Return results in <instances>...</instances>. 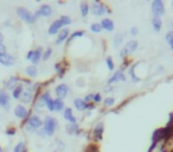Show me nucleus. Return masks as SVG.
<instances>
[{
    "instance_id": "obj_1",
    "label": "nucleus",
    "mask_w": 173,
    "mask_h": 152,
    "mask_svg": "<svg viewBox=\"0 0 173 152\" xmlns=\"http://www.w3.org/2000/svg\"><path fill=\"white\" fill-rule=\"evenodd\" d=\"M60 128V122L52 115H45L43 119V130L46 133V137H54Z\"/></svg>"
},
{
    "instance_id": "obj_2",
    "label": "nucleus",
    "mask_w": 173,
    "mask_h": 152,
    "mask_svg": "<svg viewBox=\"0 0 173 152\" xmlns=\"http://www.w3.org/2000/svg\"><path fill=\"white\" fill-rule=\"evenodd\" d=\"M90 13L94 17H103L112 13V8L107 4L98 0H92L90 3Z\"/></svg>"
},
{
    "instance_id": "obj_3",
    "label": "nucleus",
    "mask_w": 173,
    "mask_h": 152,
    "mask_svg": "<svg viewBox=\"0 0 173 152\" xmlns=\"http://www.w3.org/2000/svg\"><path fill=\"white\" fill-rule=\"evenodd\" d=\"M43 127V119L37 115V114H33L30 115V118L27 119L25 128L27 132H31V133H36L38 130H40Z\"/></svg>"
},
{
    "instance_id": "obj_4",
    "label": "nucleus",
    "mask_w": 173,
    "mask_h": 152,
    "mask_svg": "<svg viewBox=\"0 0 173 152\" xmlns=\"http://www.w3.org/2000/svg\"><path fill=\"white\" fill-rule=\"evenodd\" d=\"M127 81V74L123 69L119 68L118 70H115L107 80V86H115L119 82H126Z\"/></svg>"
},
{
    "instance_id": "obj_5",
    "label": "nucleus",
    "mask_w": 173,
    "mask_h": 152,
    "mask_svg": "<svg viewBox=\"0 0 173 152\" xmlns=\"http://www.w3.org/2000/svg\"><path fill=\"white\" fill-rule=\"evenodd\" d=\"M151 12L153 17H159L166 14V5L162 0H153L151 3Z\"/></svg>"
},
{
    "instance_id": "obj_6",
    "label": "nucleus",
    "mask_w": 173,
    "mask_h": 152,
    "mask_svg": "<svg viewBox=\"0 0 173 152\" xmlns=\"http://www.w3.org/2000/svg\"><path fill=\"white\" fill-rule=\"evenodd\" d=\"M17 16L19 17L23 22L27 23V24H34L37 22V19L32 12L29 11L26 7H23V6L17 8Z\"/></svg>"
},
{
    "instance_id": "obj_7",
    "label": "nucleus",
    "mask_w": 173,
    "mask_h": 152,
    "mask_svg": "<svg viewBox=\"0 0 173 152\" xmlns=\"http://www.w3.org/2000/svg\"><path fill=\"white\" fill-rule=\"evenodd\" d=\"M43 48L42 46H38L36 49L33 50H30L29 52L26 54V60L30 61L31 62V64L32 65H36L42 61V56H43Z\"/></svg>"
},
{
    "instance_id": "obj_8",
    "label": "nucleus",
    "mask_w": 173,
    "mask_h": 152,
    "mask_svg": "<svg viewBox=\"0 0 173 152\" xmlns=\"http://www.w3.org/2000/svg\"><path fill=\"white\" fill-rule=\"evenodd\" d=\"M71 93V89L69 87L68 83H60L55 87V94H56V98H60V99H65L68 98V95Z\"/></svg>"
},
{
    "instance_id": "obj_9",
    "label": "nucleus",
    "mask_w": 173,
    "mask_h": 152,
    "mask_svg": "<svg viewBox=\"0 0 173 152\" xmlns=\"http://www.w3.org/2000/svg\"><path fill=\"white\" fill-rule=\"evenodd\" d=\"M103 133H104V124H103V121H98V122L95 124L92 131V139L95 141H102Z\"/></svg>"
},
{
    "instance_id": "obj_10",
    "label": "nucleus",
    "mask_w": 173,
    "mask_h": 152,
    "mask_svg": "<svg viewBox=\"0 0 173 152\" xmlns=\"http://www.w3.org/2000/svg\"><path fill=\"white\" fill-rule=\"evenodd\" d=\"M13 113L16 115V118L20 120H27L30 118V111L25 106H23V105H17L16 107H14Z\"/></svg>"
},
{
    "instance_id": "obj_11",
    "label": "nucleus",
    "mask_w": 173,
    "mask_h": 152,
    "mask_svg": "<svg viewBox=\"0 0 173 152\" xmlns=\"http://www.w3.org/2000/svg\"><path fill=\"white\" fill-rule=\"evenodd\" d=\"M100 24H101V26H102V30L103 31H106V32H114L115 31V23L112 18H109V17H104L102 18L101 20H100Z\"/></svg>"
},
{
    "instance_id": "obj_12",
    "label": "nucleus",
    "mask_w": 173,
    "mask_h": 152,
    "mask_svg": "<svg viewBox=\"0 0 173 152\" xmlns=\"http://www.w3.org/2000/svg\"><path fill=\"white\" fill-rule=\"evenodd\" d=\"M62 113H63V119H64L68 124H76V122H78L77 117L74 114V108H71V107H65V109L62 112Z\"/></svg>"
},
{
    "instance_id": "obj_13",
    "label": "nucleus",
    "mask_w": 173,
    "mask_h": 152,
    "mask_svg": "<svg viewBox=\"0 0 173 152\" xmlns=\"http://www.w3.org/2000/svg\"><path fill=\"white\" fill-rule=\"evenodd\" d=\"M70 30H69V27H63L62 30H60L58 35H57V37L55 39V44L56 45H60V44L65 43L66 41H68V38L70 36Z\"/></svg>"
},
{
    "instance_id": "obj_14",
    "label": "nucleus",
    "mask_w": 173,
    "mask_h": 152,
    "mask_svg": "<svg viewBox=\"0 0 173 152\" xmlns=\"http://www.w3.org/2000/svg\"><path fill=\"white\" fill-rule=\"evenodd\" d=\"M33 89L34 87H30V88H26V89H24V92H23L22 96H20V101L23 103H31L33 101V99H34V94H33Z\"/></svg>"
},
{
    "instance_id": "obj_15",
    "label": "nucleus",
    "mask_w": 173,
    "mask_h": 152,
    "mask_svg": "<svg viewBox=\"0 0 173 152\" xmlns=\"http://www.w3.org/2000/svg\"><path fill=\"white\" fill-rule=\"evenodd\" d=\"M86 32L84 31V30H75V31H72V32L70 33V36H69L68 41H66L65 43H66L68 46H70L71 44L74 43L75 41H77V39H82L83 37H86Z\"/></svg>"
},
{
    "instance_id": "obj_16",
    "label": "nucleus",
    "mask_w": 173,
    "mask_h": 152,
    "mask_svg": "<svg viewBox=\"0 0 173 152\" xmlns=\"http://www.w3.org/2000/svg\"><path fill=\"white\" fill-rule=\"evenodd\" d=\"M63 27L64 26H63V24L60 23V19H55L54 22L50 24L49 29H48V33H49L50 36H57L58 32H60Z\"/></svg>"
},
{
    "instance_id": "obj_17",
    "label": "nucleus",
    "mask_w": 173,
    "mask_h": 152,
    "mask_svg": "<svg viewBox=\"0 0 173 152\" xmlns=\"http://www.w3.org/2000/svg\"><path fill=\"white\" fill-rule=\"evenodd\" d=\"M65 133L69 137L80 136V133H81V126H80L78 122H76V124H66L65 125Z\"/></svg>"
},
{
    "instance_id": "obj_18",
    "label": "nucleus",
    "mask_w": 173,
    "mask_h": 152,
    "mask_svg": "<svg viewBox=\"0 0 173 152\" xmlns=\"http://www.w3.org/2000/svg\"><path fill=\"white\" fill-rule=\"evenodd\" d=\"M37 11L39 13V17H44V18H50L54 14V8L49 4H42Z\"/></svg>"
},
{
    "instance_id": "obj_19",
    "label": "nucleus",
    "mask_w": 173,
    "mask_h": 152,
    "mask_svg": "<svg viewBox=\"0 0 173 152\" xmlns=\"http://www.w3.org/2000/svg\"><path fill=\"white\" fill-rule=\"evenodd\" d=\"M72 106L77 111V112H86V108H88V103L83 100V98H75L74 101H72Z\"/></svg>"
},
{
    "instance_id": "obj_20",
    "label": "nucleus",
    "mask_w": 173,
    "mask_h": 152,
    "mask_svg": "<svg viewBox=\"0 0 173 152\" xmlns=\"http://www.w3.org/2000/svg\"><path fill=\"white\" fill-rule=\"evenodd\" d=\"M124 48L128 50V52L132 55L139 50V48H140V43H139L138 39H129V41H127V42L124 43Z\"/></svg>"
},
{
    "instance_id": "obj_21",
    "label": "nucleus",
    "mask_w": 173,
    "mask_h": 152,
    "mask_svg": "<svg viewBox=\"0 0 173 152\" xmlns=\"http://www.w3.org/2000/svg\"><path fill=\"white\" fill-rule=\"evenodd\" d=\"M0 64L5 65V67H12L16 64V58H14V56L10 54L3 55V56H0Z\"/></svg>"
},
{
    "instance_id": "obj_22",
    "label": "nucleus",
    "mask_w": 173,
    "mask_h": 152,
    "mask_svg": "<svg viewBox=\"0 0 173 152\" xmlns=\"http://www.w3.org/2000/svg\"><path fill=\"white\" fill-rule=\"evenodd\" d=\"M127 73L130 76V81L133 82V83H139V82L142 81V79L139 77L138 74H136V63L130 65L129 68H128V70H127Z\"/></svg>"
},
{
    "instance_id": "obj_23",
    "label": "nucleus",
    "mask_w": 173,
    "mask_h": 152,
    "mask_svg": "<svg viewBox=\"0 0 173 152\" xmlns=\"http://www.w3.org/2000/svg\"><path fill=\"white\" fill-rule=\"evenodd\" d=\"M0 106L6 109L10 108V95L4 89H0Z\"/></svg>"
},
{
    "instance_id": "obj_24",
    "label": "nucleus",
    "mask_w": 173,
    "mask_h": 152,
    "mask_svg": "<svg viewBox=\"0 0 173 152\" xmlns=\"http://www.w3.org/2000/svg\"><path fill=\"white\" fill-rule=\"evenodd\" d=\"M151 25L152 29L154 32H161L162 30V19L159 18V17H152V20H151Z\"/></svg>"
},
{
    "instance_id": "obj_25",
    "label": "nucleus",
    "mask_w": 173,
    "mask_h": 152,
    "mask_svg": "<svg viewBox=\"0 0 173 152\" xmlns=\"http://www.w3.org/2000/svg\"><path fill=\"white\" fill-rule=\"evenodd\" d=\"M80 14L82 18H86L90 14V4L86 1H82L80 3Z\"/></svg>"
},
{
    "instance_id": "obj_26",
    "label": "nucleus",
    "mask_w": 173,
    "mask_h": 152,
    "mask_svg": "<svg viewBox=\"0 0 173 152\" xmlns=\"http://www.w3.org/2000/svg\"><path fill=\"white\" fill-rule=\"evenodd\" d=\"M124 43V33L122 32H118L115 33V36H114V39H113V46L115 49H118L120 48L122 44Z\"/></svg>"
},
{
    "instance_id": "obj_27",
    "label": "nucleus",
    "mask_w": 173,
    "mask_h": 152,
    "mask_svg": "<svg viewBox=\"0 0 173 152\" xmlns=\"http://www.w3.org/2000/svg\"><path fill=\"white\" fill-rule=\"evenodd\" d=\"M54 103H55V112L57 113H60L63 112L65 109V101L63 99H60V98H54Z\"/></svg>"
},
{
    "instance_id": "obj_28",
    "label": "nucleus",
    "mask_w": 173,
    "mask_h": 152,
    "mask_svg": "<svg viewBox=\"0 0 173 152\" xmlns=\"http://www.w3.org/2000/svg\"><path fill=\"white\" fill-rule=\"evenodd\" d=\"M19 80H20V79H19L18 76H11V77H8V80L6 81V88H7L8 90H13V89L18 86Z\"/></svg>"
},
{
    "instance_id": "obj_29",
    "label": "nucleus",
    "mask_w": 173,
    "mask_h": 152,
    "mask_svg": "<svg viewBox=\"0 0 173 152\" xmlns=\"http://www.w3.org/2000/svg\"><path fill=\"white\" fill-rule=\"evenodd\" d=\"M115 103H116V99L114 98V96L108 95V96H106V98L103 99L102 106L104 108H112V107L115 106Z\"/></svg>"
},
{
    "instance_id": "obj_30",
    "label": "nucleus",
    "mask_w": 173,
    "mask_h": 152,
    "mask_svg": "<svg viewBox=\"0 0 173 152\" xmlns=\"http://www.w3.org/2000/svg\"><path fill=\"white\" fill-rule=\"evenodd\" d=\"M102 31L103 30H102V26H101L100 22H94L89 25V32L94 33V35H100Z\"/></svg>"
},
{
    "instance_id": "obj_31",
    "label": "nucleus",
    "mask_w": 173,
    "mask_h": 152,
    "mask_svg": "<svg viewBox=\"0 0 173 152\" xmlns=\"http://www.w3.org/2000/svg\"><path fill=\"white\" fill-rule=\"evenodd\" d=\"M25 73H26V75L30 77V79H34L38 74V69L36 65H27L26 69H25Z\"/></svg>"
},
{
    "instance_id": "obj_32",
    "label": "nucleus",
    "mask_w": 173,
    "mask_h": 152,
    "mask_svg": "<svg viewBox=\"0 0 173 152\" xmlns=\"http://www.w3.org/2000/svg\"><path fill=\"white\" fill-rule=\"evenodd\" d=\"M23 92H24V86H23V84H18V86L12 90V98L14 99V100L20 99Z\"/></svg>"
},
{
    "instance_id": "obj_33",
    "label": "nucleus",
    "mask_w": 173,
    "mask_h": 152,
    "mask_svg": "<svg viewBox=\"0 0 173 152\" xmlns=\"http://www.w3.org/2000/svg\"><path fill=\"white\" fill-rule=\"evenodd\" d=\"M58 19L60 20V23L63 24L64 27H69L72 24V18L70 16H68V14H62Z\"/></svg>"
},
{
    "instance_id": "obj_34",
    "label": "nucleus",
    "mask_w": 173,
    "mask_h": 152,
    "mask_svg": "<svg viewBox=\"0 0 173 152\" xmlns=\"http://www.w3.org/2000/svg\"><path fill=\"white\" fill-rule=\"evenodd\" d=\"M165 42L168 44L170 49L173 52V30H170V31L166 32V35H165Z\"/></svg>"
},
{
    "instance_id": "obj_35",
    "label": "nucleus",
    "mask_w": 173,
    "mask_h": 152,
    "mask_svg": "<svg viewBox=\"0 0 173 152\" xmlns=\"http://www.w3.org/2000/svg\"><path fill=\"white\" fill-rule=\"evenodd\" d=\"M106 67H107V69L110 73H114L115 71V62H114L112 56H107L106 57Z\"/></svg>"
},
{
    "instance_id": "obj_36",
    "label": "nucleus",
    "mask_w": 173,
    "mask_h": 152,
    "mask_svg": "<svg viewBox=\"0 0 173 152\" xmlns=\"http://www.w3.org/2000/svg\"><path fill=\"white\" fill-rule=\"evenodd\" d=\"M54 54V49L51 48V46H48L46 49L43 51V56H42V61L44 62H46V61H49L51 58V56Z\"/></svg>"
},
{
    "instance_id": "obj_37",
    "label": "nucleus",
    "mask_w": 173,
    "mask_h": 152,
    "mask_svg": "<svg viewBox=\"0 0 173 152\" xmlns=\"http://www.w3.org/2000/svg\"><path fill=\"white\" fill-rule=\"evenodd\" d=\"M56 149L58 152H64L66 149V144L64 143L63 139H57L56 140Z\"/></svg>"
},
{
    "instance_id": "obj_38",
    "label": "nucleus",
    "mask_w": 173,
    "mask_h": 152,
    "mask_svg": "<svg viewBox=\"0 0 173 152\" xmlns=\"http://www.w3.org/2000/svg\"><path fill=\"white\" fill-rule=\"evenodd\" d=\"M13 152H27V149H26L25 143L19 141L16 146H14V149H13Z\"/></svg>"
},
{
    "instance_id": "obj_39",
    "label": "nucleus",
    "mask_w": 173,
    "mask_h": 152,
    "mask_svg": "<svg viewBox=\"0 0 173 152\" xmlns=\"http://www.w3.org/2000/svg\"><path fill=\"white\" fill-rule=\"evenodd\" d=\"M102 101H103L102 94H101L100 92L94 93V98H92V103H95V105L97 106V105H100V103H102Z\"/></svg>"
},
{
    "instance_id": "obj_40",
    "label": "nucleus",
    "mask_w": 173,
    "mask_h": 152,
    "mask_svg": "<svg viewBox=\"0 0 173 152\" xmlns=\"http://www.w3.org/2000/svg\"><path fill=\"white\" fill-rule=\"evenodd\" d=\"M45 108L48 109L49 112L54 113L55 112V103H54V98H50L46 102H45Z\"/></svg>"
},
{
    "instance_id": "obj_41",
    "label": "nucleus",
    "mask_w": 173,
    "mask_h": 152,
    "mask_svg": "<svg viewBox=\"0 0 173 152\" xmlns=\"http://www.w3.org/2000/svg\"><path fill=\"white\" fill-rule=\"evenodd\" d=\"M129 52H128V50L126 49V48H121L119 51V56L120 58H122V60H126V58H129Z\"/></svg>"
},
{
    "instance_id": "obj_42",
    "label": "nucleus",
    "mask_w": 173,
    "mask_h": 152,
    "mask_svg": "<svg viewBox=\"0 0 173 152\" xmlns=\"http://www.w3.org/2000/svg\"><path fill=\"white\" fill-rule=\"evenodd\" d=\"M129 35L132 37H136L139 35V27L138 26H132L129 30Z\"/></svg>"
},
{
    "instance_id": "obj_43",
    "label": "nucleus",
    "mask_w": 173,
    "mask_h": 152,
    "mask_svg": "<svg viewBox=\"0 0 173 152\" xmlns=\"http://www.w3.org/2000/svg\"><path fill=\"white\" fill-rule=\"evenodd\" d=\"M92 98H94V93H88V94H86V96L83 98V100H84L86 103H92Z\"/></svg>"
},
{
    "instance_id": "obj_44",
    "label": "nucleus",
    "mask_w": 173,
    "mask_h": 152,
    "mask_svg": "<svg viewBox=\"0 0 173 152\" xmlns=\"http://www.w3.org/2000/svg\"><path fill=\"white\" fill-rule=\"evenodd\" d=\"M16 132H17L16 127H7V130H6V134L12 137V136H14V134H16Z\"/></svg>"
},
{
    "instance_id": "obj_45",
    "label": "nucleus",
    "mask_w": 173,
    "mask_h": 152,
    "mask_svg": "<svg viewBox=\"0 0 173 152\" xmlns=\"http://www.w3.org/2000/svg\"><path fill=\"white\" fill-rule=\"evenodd\" d=\"M115 90V87L114 86H106L104 89H103V92L106 93V94H110V93H113Z\"/></svg>"
},
{
    "instance_id": "obj_46",
    "label": "nucleus",
    "mask_w": 173,
    "mask_h": 152,
    "mask_svg": "<svg viewBox=\"0 0 173 152\" xmlns=\"http://www.w3.org/2000/svg\"><path fill=\"white\" fill-rule=\"evenodd\" d=\"M37 136L39 137V138H42V139H44V138H46V133H45V131L43 130V127L40 128V130H38L37 132Z\"/></svg>"
},
{
    "instance_id": "obj_47",
    "label": "nucleus",
    "mask_w": 173,
    "mask_h": 152,
    "mask_svg": "<svg viewBox=\"0 0 173 152\" xmlns=\"http://www.w3.org/2000/svg\"><path fill=\"white\" fill-rule=\"evenodd\" d=\"M96 107H97V106H96V105H95V103H88V108H86V112H92V111H95V109H96Z\"/></svg>"
},
{
    "instance_id": "obj_48",
    "label": "nucleus",
    "mask_w": 173,
    "mask_h": 152,
    "mask_svg": "<svg viewBox=\"0 0 173 152\" xmlns=\"http://www.w3.org/2000/svg\"><path fill=\"white\" fill-rule=\"evenodd\" d=\"M7 54L6 52V46L4 44H0V56H3V55Z\"/></svg>"
},
{
    "instance_id": "obj_49",
    "label": "nucleus",
    "mask_w": 173,
    "mask_h": 152,
    "mask_svg": "<svg viewBox=\"0 0 173 152\" xmlns=\"http://www.w3.org/2000/svg\"><path fill=\"white\" fill-rule=\"evenodd\" d=\"M164 71H165L164 65H158L157 69H155V73H157V74H160V73H164Z\"/></svg>"
},
{
    "instance_id": "obj_50",
    "label": "nucleus",
    "mask_w": 173,
    "mask_h": 152,
    "mask_svg": "<svg viewBox=\"0 0 173 152\" xmlns=\"http://www.w3.org/2000/svg\"><path fill=\"white\" fill-rule=\"evenodd\" d=\"M3 42H4V35L0 32V44H3Z\"/></svg>"
},
{
    "instance_id": "obj_51",
    "label": "nucleus",
    "mask_w": 173,
    "mask_h": 152,
    "mask_svg": "<svg viewBox=\"0 0 173 152\" xmlns=\"http://www.w3.org/2000/svg\"><path fill=\"white\" fill-rule=\"evenodd\" d=\"M171 6H172V8H173V1H171Z\"/></svg>"
},
{
    "instance_id": "obj_52",
    "label": "nucleus",
    "mask_w": 173,
    "mask_h": 152,
    "mask_svg": "<svg viewBox=\"0 0 173 152\" xmlns=\"http://www.w3.org/2000/svg\"><path fill=\"white\" fill-rule=\"evenodd\" d=\"M0 152H3V150H1V146H0Z\"/></svg>"
},
{
    "instance_id": "obj_53",
    "label": "nucleus",
    "mask_w": 173,
    "mask_h": 152,
    "mask_svg": "<svg viewBox=\"0 0 173 152\" xmlns=\"http://www.w3.org/2000/svg\"><path fill=\"white\" fill-rule=\"evenodd\" d=\"M172 30H173V22H172Z\"/></svg>"
},
{
    "instance_id": "obj_54",
    "label": "nucleus",
    "mask_w": 173,
    "mask_h": 152,
    "mask_svg": "<svg viewBox=\"0 0 173 152\" xmlns=\"http://www.w3.org/2000/svg\"><path fill=\"white\" fill-rule=\"evenodd\" d=\"M54 152H58V151H57V150H56V151H54Z\"/></svg>"
}]
</instances>
